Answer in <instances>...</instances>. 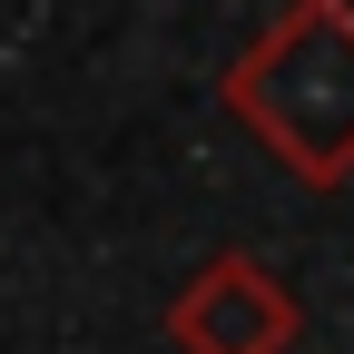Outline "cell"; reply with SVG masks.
Listing matches in <instances>:
<instances>
[{"label":"cell","instance_id":"6da1fadb","mask_svg":"<svg viewBox=\"0 0 354 354\" xmlns=\"http://www.w3.org/2000/svg\"><path fill=\"white\" fill-rule=\"evenodd\" d=\"M216 88H227L236 128L295 187L354 177V0H286L227 59Z\"/></svg>","mask_w":354,"mask_h":354},{"label":"cell","instance_id":"7a4b0ae2","mask_svg":"<svg viewBox=\"0 0 354 354\" xmlns=\"http://www.w3.org/2000/svg\"><path fill=\"white\" fill-rule=\"evenodd\" d=\"M295 335H305V305L256 256H207L167 305V344L177 354H295Z\"/></svg>","mask_w":354,"mask_h":354}]
</instances>
